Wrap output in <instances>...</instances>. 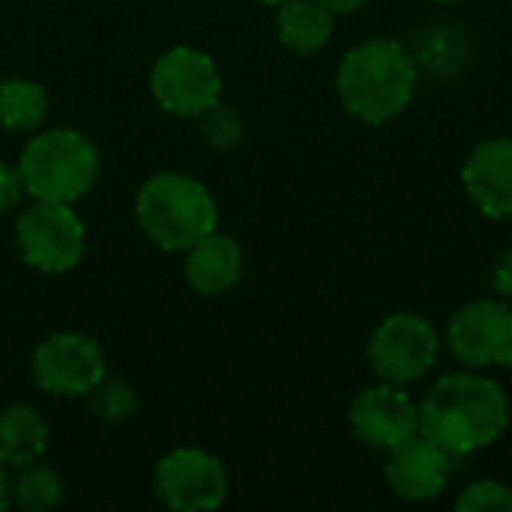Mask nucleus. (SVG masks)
<instances>
[{
	"label": "nucleus",
	"mask_w": 512,
	"mask_h": 512,
	"mask_svg": "<svg viewBox=\"0 0 512 512\" xmlns=\"http://www.w3.org/2000/svg\"><path fill=\"white\" fill-rule=\"evenodd\" d=\"M492 291H495L498 300H504V303L512 306V249H507L498 258V264L492 270Z\"/></svg>",
	"instance_id": "nucleus-23"
},
{
	"label": "nucleus",
	"mask_w": 512,
	"mask_h": 512,
	"mask_svg": "<svg viewBox=\"0 0 512 512\" xmlns=\"http://www.w3.org/2000/svg\"><path fill=\"white\" fill-rule=\"evenodd\" d=\"M258 3H267V6H279V3H285V0H258Z\"/></svg>",
	"instance_id": "nucleus-26"
},
{
	"label": "nucleus",
	"mask_w": 512,
	"mask_h": 512,
	"mask_svg": "<svg viewBox=\"0 0 512 512\" xmlns=\"http://www.w3.org/2000/svg\"><path fill=\"white\" fill-rule=\"evenodd\" d=\"M198 120H201V138L213 150H234L243 138V117L231 105L216 102Z\"/></svg>",
	"instance_id": "nucleus-20"
},
{
	"label": "nucleus",
	"mask_w": 512,
	"mask_h": 512,
	"mask_svg": "<svg viewBox=\"0 0 512 512\" xmlns=\"http://www.w3.org/2000/svg\"><path fill=\"white\" fill-rule=\"evenodd\" d=\"M135 222L165 252H186L216 231L219 210L210 189L180 171L153 174L135 195Z\"/></svg>",
	"instance_id": "nucleus-3"
},
{
	"label": "nucleus",
	"mask_w": 512,
	"mask_h": 512,
	"mask_svg": "<svg viewBox=\"0 0 512 512\" xmlns=\"http://www.w3.org/2000/svg\"><path fill=\"white\" fill-rule=\"evenodd\" d=\"M417 60L396 39H366L354 45L336 72V93L348 114L381 126L396 120L417 93Z\"/></svg>",
	"instance_id": "nucleus-2"
},
{
	"label": "nucleus",
	"mask_w": 512,
	"mask_h": 512,
	"mask_svg": "<svg viewBox=\"0 0 512 512\" xmlns=\"http://www.w3.org/2000/svg\"><path fill=\"white\" fill-rule=\"evenodd\" d=\"M504 366H507V369L512 372V351H510V357H507V363H504Z\"/></svg>",
	"instance_id": "nucleus-27"
},
{
	"label": "nucleus",
	"mask_w": 512,
	"mask_h": 512,
	"mask_svg": "<svg viewBox=\"0 0 512 512\" xmlns=\"http://www.w3.org/2000/svg\"><path fill=\"white\" fill-rule=\"evenodd\" d=\"M447 345L468 369L504 366L512 351V306L504 300H474L453 312Z\"/></svg>",
	"instance_id": "nucleus-10"
},
{
	"label": "nucleus",
	"mask_w": 512,
	"mask_h": 512,
	"mask_svg": "<svg viewBox=\"0 0 512 512\" xmlns=\"http://www.w3.org/2000/svg\"><path fill=\"white\" fill-rule=\"evenodd\" d=\"M333 15H351V12H357V9H363L369 0H321Z\"/></svg>",
	"instance_id": "nucleus-24"
},
{
	"label": "nucleus",
	"mask_w": 512,
	"mask_h": 512,
	"mask_svg": "<svg viewBox=\"0 0 512 512\" xmlns=\"http://www.w3.org/2000/svg\"><path fill=\"white\" fill-rule=\"evenodd\" d=\"M24 195H27V189H24L18 165L0 162V213H9V210L21 207Z\"/></svg>",
	"instance_id": "nucleus-22"
},
{
	"label": "nucleus",
	"mask_w": 512,
	"mask_h": 512,
	"mask_svg": "<svg viewBox=\"0 0 512 512\" xmlns=\"http://www.w3.org/2000/svg\"><path fill=\"white\" fill-rule=\"evenodd\" d=\"M456 510L462 512H512V486L501 480H474L462 489Z\"/></svg>",
	"instance_id": "nucleus-21"
},
{
	"label": "nucleus",
	"mask_w": 512,
	"mask_h": 512,
	"mask_svg": "<svg viewBox=\"0 0 512 512\" xmlns=\"http://www.w3.org/2000/svg\"><path fill=\"white\" fill-rule=\"evenodd\" d=\"M18 171L30 198L75 204L96 186L99 150L78 129H45L24 144Z\"/></svg>",
	"instance_id": "nucleus-4"
},
{
	"label": "nucleus",
	"mask_w": 512,
	"mask_h": 512,
	"mask_svg": "<svg viewBox=\"0 0 512 512\" xmlns=\"http://www.w3.org/2000/svg\"><path fill=\"white\" fill-rule=\"evenodd\" d=\"M348 426L360 444L390 453L420 432V405L405 393V387L381 381L357 393L348 408Z\"/></svg>",
	"instance_id": "nucleus-11"
},
{
	"label": "nucleus",
	"mask_w": 512,
	"mask_h": 512,
	"mask_svg": "<svg viewBox=\"0 0 512 512\" xmlns=\"http://www.w3.org/2000/svg\"><path fill=\"white\" fill-rule=\"evenodd\" d=\"M15 246L24 264L39 273H69L84 258L87 231L72 204L36 201L15 219Z\"/></svg>",
	"instance_id": "nucleus-5"
},
{
	"label": "nucleus",
	"mask_w": 512,
	"mask_h": 512,
	"mask_svg": "<svg viewBox=\"0 0 512 512\" xmlns=\"http://www.w3.org/2000/svg\"><path fill=\"white\" fill-rule=\"evenodd\" d=\"M48 117V93L30 78L0 81V126L6 132H33Z\"/></svg>",
	"instance_id": "nucleus-17"
},
{
	"label": "nucleus",
	"mask_w": 512,
	"mask_h": 512,
	"mask_svg": "<svg viewBox=\"0 0 512 512\" xmlns=\"http://www.w3.org/2000/svg\"><path fill=\"white\" fill-rule=\"evenodd\" d=\"M105 351L84 333H51L33 351V381L57 399H81L105 378Z\"/></svg>",
	"instance_id": "nucleus-9"
},
{
	"label": "nucleus",
	"mask_w": 512,
	"mask_h": 512,
	"mask_svg": "<svg viewBox=\"0 0 512 512\" xmlns=\"http://www.w3.org/2000/svg\"><path fill=\"white\" fill-rule=\"evenodd\" d=\"M333 18L321 0H285L276 6V36L294 54H318L333 39Z\"/></svg>",
	"instance_id": "nucleus-16"
},
{
	"label": "nucleus",
	"mask_w": 512,
	"mask_h": 512,
	"mask_svg": "<svg viewBox=\"0 0 512 512\" xmlns=\"http://www.w3.org/2000/svg\"><path fill=\"white\" fill-rule=\"evenodd\" d=\"M450 474H453V456L423 432L393 447L384 465V480L393 489V495L411 504L435 501L447 489Z\"/></svg>",
	"instance_id": "nucleus-12"
},
{
	"label": "nucleus",
	"mask_w": 512,
	"mask_h": 512,
	"mask_svg": "<svg viewBox=\"0 0 512 512\" xmlns=\"http://www.w3.org/2000/svg\"><path fill=\"white\" fill-rule=\"evenodd\" d=\"M48 438H51L48 423L33 405L15 402L0 411V465L3 468L18 471L24 465L39 462L48 450Z\"/></svg>",
	"instance_id": "nucleus-15"
},
{
	"label": "nucleus",
	"mask_w": 512,
	"mask_h": 512,
	"mask_svg": "<svg viewBox=\"0 0 512 512\" xmlns=\"http://www.w3.org/2000/svg\"><path fill=\"white\" fill-rule=\"evenodd\" d=\"M87 399H90V411H93L102 423H111V426H120V423L132 420L135 411H138V396H135V390H132L126 381H120V378H102V381L87 393Z\"/></svg>",
	"instance_id": "nucleus-19"
},
{
	"label": "nucleus",
	"mask_w": 512,
	"mask_h": 512,
	"mask_svg": "<svg viewBox=\"0 0 512 512\" xmlns=\"http://www.w3.org/2000/svg\"><path fill=\"white\" fill-rule=\"evenodd\" d=\"M438 351L441 339L429 318L417 312H393L375 327L366 357L381 381L408 387L432 372Z\"/></svg>",
	"instance_id": "nucleus-6"
},
{
	"label": "nucleus",
	"mask_w": 512,
	"mask_h": 512,
	"mask_svg": "<svg viewBox=\"0 0 512 512\" xmlns=\"http://www.w3.org/2000/svg\"><path fill=\"white\" fill-rule=\"evenodd\" d=\"M183 261L186 282L201 297H219L231 291L243 276V249L234 237L210 231L198 243H192Z\"/></svg>",
	"instance_id": "nucleus-14"
},
{
	"label": "nucleus",
	"mask_w": 512,
	"mask_h": 512,
	"mask_svg": "<svg viewBox=\"0 0 512 512\" xmlns=\"http://www.w3.org/2000/svg\"><path fill=\"white\" fill-rule=\"evenodd\" d=\"M150 93L174 117H201L222 102V72L216 60L192 45L168 48L150 69Z\"/></svg>",
	"instance_id": "nucleus-7"
},
{
	"label": "nucleus",
	"mask_w": 512,
	"mask_h": 512,
	"mask_svg": "<svg viewBox=\"0 0 512 512\" xmlns=\"http://www.w3.org/2000/svg\"><path fill=\"white\" fill-rule=\"evenodd\" d=\"M432 3H459V0H432Z\"/></svg>",
	"instance_id": "nucleus-28"
},
{
	"label": "nucleus",
	"mask_w": 512,
	"mask_h": 512,
	"mask_svg": "<svg viewBox=\"0 0 512 512\" xmlns=\"http://www.w3.org/2000/svg\"><path fill=\"white\" fill-rule=\"evenodd\" d=\"M63 480L54 468L33 462L18 468L15 480H12V507L27 512H45L54 510L63 504Z\"/></svg>",
	"instance_id": "nucleus-18"
},
{
	"label": "nucleus",
	"mask_w": 512,
	"mask_h": 512,
	"mask_svg": "<svg viewBox=\"0 0 512 512\" xmlns=\"http://www.w3.org/2000/svg\"><path fill=\"white\" fill-rule=\"evenodd\" d=\"M510 423L504 387L480 372H453L435 381L420 402V432L453 459L492 447Z\"/></svg>",
	"instance_id": "nucleus-1"
},
{
	"label": "nucleus",
	"mask_w": 512,
	"mask_h": 512,
	"mask_svg": "<svg viewBox=\"0 0 512 512\" xmlns=\"http://www.w3.org/2000/svg\"><path fill=\"white\" fill-rule=\"evenodd\" d=\"M462 186L483 216H512V138L477 144L462 168Z\"/></svg>",
	"instance_id": "nucleus-13"
},
{
	"label": "nucleus",
	"mask_w": 512,
	"mask_h": 512,
	"mask_svg": "<svg viewBox=\"0 0 512 512\" xmlns=\"http://www.w3.org/2000/svg\"><path fill=\"white\" fill-rule=\"evenodd\" d=\"M12 507V480L6 474V468L0 465V512Z\"/></svg>",
	"instance_id": "nucleus-25"
},
{
	"label": "nucleus",
	"mask_w": 512,
	"mask_h": 512,
	"mask_svg": "<svg viewBox=\"0 0 512 512\" xmlns=\"http://www.w3.org/2000/svg\"><path fill=\"white\" fill-rule=\"evenodd\" d=\"M153 492L168 510H219L228 498V471L201 447H177L156 462Z\"/></svg>",
	"instance_id": "nucleus-8"
}]
</instances>
